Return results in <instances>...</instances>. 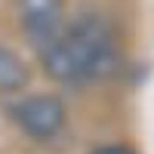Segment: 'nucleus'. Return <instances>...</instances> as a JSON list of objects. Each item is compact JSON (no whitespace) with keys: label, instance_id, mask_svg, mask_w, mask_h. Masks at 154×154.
<instances>
[{"label":"nucleus","instance_id":"obj_4","mask_svg":"<svg viewBox=\"0 0 154 154\" xmlns=\"http://www.w3.org/2000/svg\"><path fill=\"white\" fill-rule=\"evenodd\" d=\"M25 83H28L25 62L12 53V49L0 46V89H3V93H12V89H22Z\"/></svg>","mask_w":154,"mask_h":154},{"label":"nucleus","instance_id":"obj_2","mask_svg":"<svg viewBox=\"0 0 154 154\" xmlns=\"http://www.w3.org/2000/svg\"><path fill=\"white\" fill-rule=\"evenodd\" d=\"M12 114L31 139H53L65 126V105L56 96H28L12 108Z\"/></svg>","mask_w":154,"mask_h":154},{"label":"nucleus","instance_id":"obj_3","mask_svg":"<svg viewBox=\"0 0 154 154\" xmlns=\"http://www.w3.org/2000/svg\"><path fill=\"white\" fill-rule=\"evenodd\" d=\"M22 25L37 40L49 43L62 34V19H65V3L62 0H19Z\"/></svg>","mask_w":154,"mask_h":154},{"label":"nucleus","instance_id":"obj_5","mask_svg":"<svg viewBox=\"0 0 154 154\" xmlns=\"http://www.w3.org/2000/svg\"><path fill=\"white\" fill-rule=\"evenodd\" d=\"M93 154H133V151H126V148H120V145H108V148H99V151H93Z\"/></svg>","mask_w":154,"mask_h":154},{"label":"nucleus","instance_id":"obj_1","mask_svg":"<svg viewBox=\"0 0 154 154\" xmlns=\"http://www.w3.org/2000/svg\"><path fill=\"white\" fill-rule=\"evenodd\" d=\"M43 68L62 83H83L111 74L117 68L114 31L105 19L83 16L43 46Z\"/></svg>","mask_w":154,"mask_h":154}]
</instances>
